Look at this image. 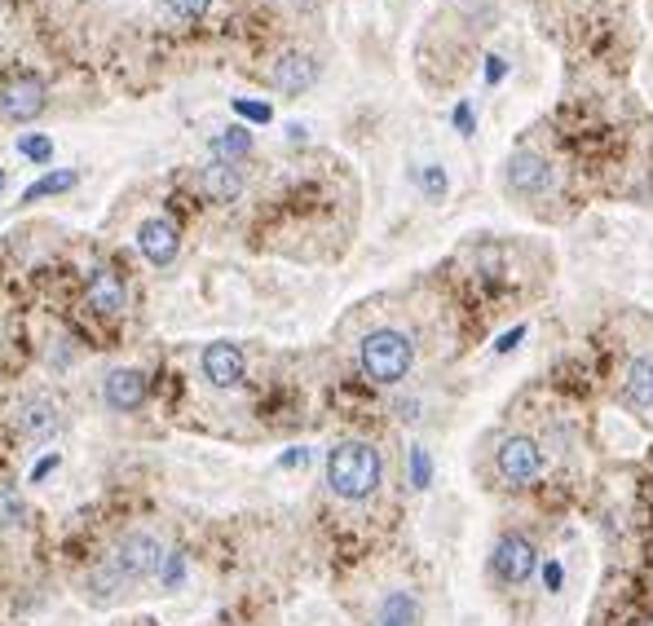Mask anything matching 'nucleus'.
<instances>
[{
    "label": "nucleus",
    "instance_id": "1",
    "mask_svg": "<svg viewBox=\"0 0 653 626\" xmlns=\"http://www.w3.org/2000/svg\"><path fill=\"white\" fill-rule=\"evenodd\" d=\"M326 485L345 503H362L380 490V450L371 442H341L326 455Z\"/></svg>",
    "mask_w": 653,
    "mask_h": 626
},
{
    "label": "nucleus",
    "instance_id": "2",
    "mask_svg": "<svg viewBox=\"0 0 653 626\" xmlns=\"http://www.w3.org/2000/svg\"><path fill=\"white\" fill-rule=\"evenodd\" d=\"M358 362H362V371H367L371 384L394 388V384H402V380L411 375V367H415V344H411V335L398 331V327H375V331H367L362 344H358Z\"/></svg>",
    "mask_w": 653,
    "mask_h": 626
},
{
    "label": "nucleus",
    "instance_id": "3",
    "mask_svg": "<svg viewBox=\"0 0 653 626\" xmlns=\"http://www.w3.org/2000/svg\"><path fill=\"white\" fill-rule=\"evenodd\" d=\"M495 463H499V476H503L508 485H530V481L543 476V450H539V442L526 437V433L508 437V442L499 446Z\"/></svg>",
    "mask_w": 653,
    "mask_h": 626
},
{
    "label": "nucleus",
    "instance_id": "4",
    "mask_svg": "<svg viewBox=\"0 0 653 626\" xmlns=\"http://www.w3.org/2000/svg\"><path fill=\"white\" fill-rule=\"evenodd\" d=\"M618 401L627 410H636L640 420H653V349H644L627 362L623 384H618Z\"/></svg>",
    "mask_w": 653,
    "mask_h": 626
},
{
    "label": "nucleus",
    "instance_id": "5",
    "mask_svg": "<svg viewBox=\"0 0 653 626\" xmlns=\"http://www.w3.org/2000/svg\"><path fill=\"white\" fill-rule=\"evenodd\" d=\"M548 186H552V168H548L543 155H535V151H516V155L508 159V190H512V194H521V199H539Z\"/></svg>",
    "mask_w": 653,
    "mask_h": 626
},
{
    "label": "nucleus",
    "instance_id": "6",
    "mask_svg": "<svg viewBox=\"0 0 653 626\" xmlns=\"http://www.w3.org/2000/svg\"><path fill=\"white\" fill-rule=\"evenodd\" d=\"M44 111V85L36 76H14L5 89H0V115L14 119V124H27Z\"/></svg>",
    "mask_w": 653,
    "mask_h": 626
},
{
    "label": "nucleus",
    "instance_id": "7",
    "mask_svg": "<svg viewBox=\"0 0 653 626\" xmlns=\"http://www.w3.org/2000/svg\"><path fill=\"white\" fill-rule=\"evenodd\" d=\"M535 547H530V538H521V534H503L499 542H495V574L503 578V583H526L530 574H535Z\"/></svg>",
    "mask_w": 653,
    "mask_h": 626
},
{
    "label": "nucleus",
    "instance_id": "8",
    "mask_svg": "<svg viewBox=\"0 0 653 626\" xmlns=\"http://www.w3.org/2000/svg\"><path fill=\"white\" fill-rule=\"evenodd\" d=\"M164 561V547L151 538V534H128L119 542V570L124 578H151Z\"/></svg>",
    "mask_w": 653,
    "mask_h": 626
},
{
    "label": "nucleus",
    "instance_id": "9",
    "mask_svg": "<svg viewBox=\"0 0 653 626\" xmlns=\"http://www.w3.org/2000/svg\"><path fill=\"white\" fill-rule=\"evenodd\" d=\"M85 301L98 318H119L124 314V278L115 269H93L89 273V288H85Z\"/></svg>",
    "mask_w": 653,
    "mask_h": 626
},
{
    "label": "nucleus",
    "instance_id": "10",
    "mask_svg": "<svg viewBox=\"0 0 653 626\" xmlns=\"http://www.w3.org/2000/svg\"><path fill=\"white\" fill-rule=\"evenodd\" d=\"M313 80H318V62H313L309 53H300V49L283 53V58L274 62V72H270V85H274L279 93H305Z\"/></svg>",
    "mask_w": 653,
    "mask_h": 626
},
{
    "label": "nucleus",
    "instance_id": "11",
    "mask_svg": "<svg viewBox=\"0 0 653 626\" xmlns=\"http://www.w3.org/2000/svg\"><path fill=\"white\" fill-rule=\"evenodd\" d=\"M138 247H142V256H146L151 265H172V260H177V247H181L177 226H172V221H164V217L142 221V230H138Z\"/></svg>",
    "mask_w": 653,
    "mask_h": 626
},
{
    "label": "nucleus",
    "instance_id": "12",
    "mask_svg": "<svg viewBox=\"0 0 653 626\" xmlns=\"http://www.w3.org/2000/svg\"><path fill=\"white\" fill-rule=\"evenodd\" d=\"M204 375L217 388H239L243 384V354L234 344H208L204 349Z\"/></svg>",
    "mask_w": 653,
    "mask_h": 626
},
{
    "label": "nucleus",
    "instance_id": "13",
    "mask_svg": "<svg viewBox=\"0 0 653 626\" xmlns=\"http://www.w3.org/2000/svg\"><path fill=\"white\" fill-rule=\"evenodd\" d=\"M102 393H106V406L111 410H138L142 401H146V375L142 371H111L106 375V384H102Z\"/></svg>",
    "mask_w": 653,
    "mask_h": 626
},
{
    "label": "nucleus",
    "instance_id": "14",
    "mask_svg": "<svg viewBox=\"0 0 653 626\" xmlns=\"http://www.w3.org/2000/svg\"><path fill=\"white\" fill-rule=\"evenodd\" d=\"M204 190L217 199V203H234L243 194V173L230 164V159H213L204 168Z\"/></svg>",
    "mask_w": 653,
    "mask_h": 626
},
{
    "label": "nucleus",
    "instance_id": "15",
    "mask_svg": "<svg viewBox=\"0 0 653 626\" xmlns=\"http://www.w3.org/2000/svg\"><path fill=\"white\" fill-rule=\"evenodd\" d=\"M18 429L27 433V437H49L53 429H57V410H53V401H44V397H36V401H23V410H18Z\"/></svg>",
    "mask_w": 653,
    "mask_h": 626
},
{
    "label": "nucleus",
    "instance_id": "16",
    "mask_svg": "<svg viewBox=\"0 0 653 626\" xmlns=\"http://www.w3.org/2000/svg\"><path fill=\"white\" fill-rule=\"evenodd\" d=\"M415 622H420V609H415V600L407 591L388 596L384 609H380V617H375V626H415Z\"/></svg>",
    "mask_w": 653,
    "mask_h": 626
},
{
    "label": "nucleus",
    "instance_id": "17",
    "mask_svg": "<svg viewBox=\"0 0 653 626\" xmlns=\"http://www.w3.org/2000/svg\"><path fill=\"white\" fill-rule=\"evenodd\" d=\"M80 177L72 173V168H62V173H49V177H40L36 186H27L23 190V203H36V199H49V194H62V190H72Z\"/></svg>",
    "mask_w": 653,
    "mask_h": 626
},
{
    "label": "nucleus",
    "instance_id": "18",
    "mask_svg": "<svg viewBox=\"0 0 653 626\" xmlns=\"http://www.w3.org/2000/svg\"><path fill=\"white\" fill-rule=\"evenodd\" d=\"M213 151H217V159H247V151H252V132L247 128H226L217 142H213Z\"/></svg>",
    "mask_w": 653,
    "mask_h": 626
},
{
    "label": "nucleus",
    "instance_id": "19",
    "mask_svg": "<svg viewBox=\"0 0 653 626\" xmlns=\"http://www.w3.org/2000/svg\"><path fill=\"white\" fill-rule=\"evenodd\" d=\"M23 521H27V503H23V495L14 490V485H0V525L14 529V525H23Z\"/></svg>",
    "mask_w": 653,
    "mask_h": 626
},
{
    "label": "nucleus",
    "instance_id": "20",
    "mask_svg": "<svg viewBox=\"0 0 653 626\" xmlns=\"http://www.w3.org/2000/svg\"><path fill=\"white\" fill-rule=\"evenodd\" d=\"M159 583H164V591H177L181 587V578H185V555L181 551H164V561H159Z\"/></svg>",
    "mask_w": 653,
    "mask_h": 626
},
{
    "label": "nucleus",
    "instance_id": "21",
    "mask_svg": "<svg viewBox=\"0 0 653 626\" xmlns=\"http://www.w3.org/2000/svg\"><path fill=\"white\" fill-rule=\"evenodd\" d=\"M164 10L172 18H204L213 10V0H164Z\"/></svg>",
    "mask_w": 653,
    "mask_h": 626
},
{
    "label": "nucleus",
    "instance_id": "22",
    "mask_svg": "<svg viewBox=\"0 0 653 626\" xmlns=\"http://www.w3.org/2000/svg\"><path fill=\"white\" fill-rule=\"evenodd\" d=\"M18 151H23L27 159H36V164H49V155H53V142H49V137H23V142H18Z\"/></svg>",
    "mask_w": 653,
    "mask_h": 626
},
{
    "label": "nucleus",
    "instance_id": "23",
    "mask_svg": "<svg viewBox=\"0 0 653 626\" xmlns=\"http://www.w3.org/2000/svg\"><path fill=\"white\" fill-rule=\"evenodd\" d=\"M411 481H415V490L428 485V455L424 450H411Z\"/></svg>",
    "mask_w": 653,
    "mask_h": 626
},
{
    "label": "nucleus",
    "instance_id": "24",
    "mask_svg": "<svg viewBox=\"0 0 653 626\" xmlns=\"http://www.w3.org/2000/svg\"><path fill=\"white\" fill-rule=\"evenodd\" d=\"M234 111L247 115L252 124H266V119H270V106H260V102H234Z\"/></svg>",
    "mask_w": 653,
    "mask_h": 626
},
{
    "label": "nucleus",
    "instance_id": "25",
    "mask_svg": "<svg viewBox=\"0 0 653 626\" xmlns=\"http://www.w3.org/2000/svg\"><path fill=\"white\" fill-rule=\"evenodd\" d=\"M424 190H428L433 199H441V194H446V173H441V168H428V173H424Z\"/></svg>",
    "mask_w": 653,
    "mask_h": 626
},
{
    "label": "nucleus",
    "instance_id": "26",
    "mask_svg": "<svg viewBox=\"0 0 653 626\" xmlns=\"http://www.w3.org/2000/svg\"><path fill=\"white\" fill-rule=\"evenodd\" d=\"M53 468H57V455H49V459H40V463L31 468V485H36V481H44V476H49Z\"/></svg>",
    "mask_w": 653,
    "mask_h": 626
},
{
    "label": "nucleus",
    "instance_id": "27",
    "mask_svg": "<svg viewBox=\"0 0 653 626\" xmlns=\"http://www.w3.org/2000/svg\"><path fill=\"white\" fill-rule=\"evenodd\" d=\"M454 124H460L464 132H473V111H469V106H460V111H454Z\"/></svg>",
    "mask_w": 653,
    "mask_h": 626
},
{
    "label": "nucleus",
    "instance_id": "28",
    "mask_svg": "<svg viewBox=\"0 0 653 626\" xmlns=\"http://www.w3.org/2000/svg\"><path fill=\"white\" fill-rule=\"evenodd\" d=\"M486 80H503V62H499V58H490V66H486Z\"/></svg>",
    "mask_w": 653,
    "mask_h": 626
},
{
    "label": "nucleus",
    "instance_id": "29",
    "mask_svg": "<svg viewBox=\"0 0 653 626\" xmlns=\"http://www.w3.org/2000/svg\"><path fill=\"white\" fill-rule=\"evenodd\" d=\"M292 5H300V10H309V5H318V0H292Z\"/></svg>",
    "mask_w": 653,
    "mask_h": 626
},
{
    "label": "nucleus",
    "instance_id": "30",
    "mask_svg": "<svg viewBox=\"0 0 653 626\" xmlns=\"http://www.w3.org/2000/svg\"><path fill=\"white\" fill-rule=\"evenodd\" d=\"M0 186H5V173H0Z\"/></svg>",
    "mask_w": 653,
    "mask_h": 626
},
{
    "label": "nucleus",
    "instance_id": "31",
    "mask_svg": "<svg viewBox=\"0 0 653 626\" xmlns=\"http://www.w3.org/2000/svg\"><path fill=\"white\" fill-rule=\"evenodd\" d=\"M640 626H653V622H640Z\"/></svg>",
    "mask_w": 653,
    "mask_h": 626
}]
</instances>
